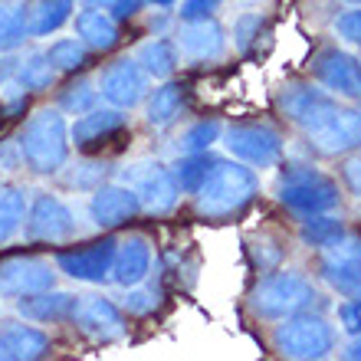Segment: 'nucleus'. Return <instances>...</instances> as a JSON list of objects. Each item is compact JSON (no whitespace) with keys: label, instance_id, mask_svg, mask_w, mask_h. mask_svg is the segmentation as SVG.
<instances>
[{"label":"nucleus","instance_id":"f257e3e1","mask_svg":"<svg viewBox=\"0 0 361 361\" xmlns=\"http://www.w3.org/2000/svg\"><path fill=\"white\" fill-rule=\"evenodd\" d=\"M20 154L33 174L47 178V174H59L69 161V125L63 109H39L23 122V132L17 135Z\"/></svg>","mask_w":361,"mask_h":361},{"label":"nucleus","instance_id":"f03ea898","mask_svg":"<svg viewBox=\"0 0 361 361\" xmlns=\"http://www.w3.org/2000/svg\"><path fill=\"white\" fill-rule=\"evenodd\" d=\"M257 174L243 161H214L207 178L200 180V188L194 190V207L200 217L207 220H224L233 217L257 197Z\"/></svg>","mask_w":361,"mask_h":361},{"label":"nucleus","instance_id":"7ed1b4c3","mask_svg":"<svg viewBox=\"0 0 361 361\" xmlns=\"http://www.w3.org/2000/svg\"><path fill=\"white\" fill-rule=\"evenodd\" d=\"M315 302H319V293H315L312 279H305L295 269H273L250 293L253 312L259 319H273V322H283L295 312H309Z\"/></svg>","mask_w":361,"mask_h":361},{"label":"nucleus","instance_id":"20e7f679","mask_svg":"<svg viewBox=\"0 0 361 361\" xmlns=\"http://www.w3.org/2000/svg\"><path fill=\"white\" fill-rule=\"evenodd\" d=\"M276 194L286 207L299 214V217H309V214H325V210L338 207V184H335L329 174L315 171L309 164H289L283 174H279V184H276Z\"/></svg>","mask_w":361,"mask_h":361},{"label":"nucleus","instance_id":"39448f33","mask_svg":"<svg viewBox=\"0 0 361 361\" xmlns=\"http://www.w3.org/2000/svg\"><path fill=\"white\" fill-rule=\"evenodd\" d=\"M273 345L283 358L315 361L335 348V329L319 312L309 309V312H295L283 319V325L273 335Z\"/></svg>","mask_w":361,"mask_h":361},{"label":"nucleus","instance_id":"423d86ee","mask_svg":"<svg viewBox=\"0 0 361 361\" xmlns=\"http://www.w3.org/2000/svg\"><path fill=\"white\" fill-rule=\"evenodd\" d=\"M122 184H128L138 194L142 210H148V214H171L178 207V197H180L178 180H174L168 164L154 161V158L128 164L122 171Z\"/></svg>","mask_w":361,"mask_h":361},{"label":"nucleus","instance_id":"0eeeda50","mask_svg":"<svg viewBox=\"0 0 361 361\" xmlns=\"http://www.w3.org/2000/svg\"><path fill=\"white\" fill-rule=\"evenodd\" d=\"M220 138H224V148L237 161L250 164V168H273L283 158V135L276 132L273 125L263 122L230 125Z\"/></svg>","mask_w":361,"mask_h":361},{"label":"nucleus","instance_id":"6e6552de","mask_svg":"<svg viewBox=\"0 0 361 361\" xmlns=\"http://www.w3.org/2000/svg\"><path fill=\"white\" fill-rule=\"evenodd\" d=\"M276 105L293 125H299L302 132H312L338 109V95L312 86V82H289V86L279 89Z\"/></svg>","mask_w":361,"mask_h":361},{"label":"nucleus","instance_id":"1a4fd4ad","mask_svg":"<svg viewBox=\"0 0 361 361\" xmlns=\"http://www.w3.org/2000/svg\"><path fill=\"white\" fill-rule=\"evenodd\" d=\"M319 273L338 295L345 299H361V237L345 233L332 247L322 250Z\"/></svg>","mask_w":361,"mask_h":361},{"label":"nucleus","instance_id":"9d476101","mask_svg":"<svg viewBox=\"0 0 361 361\" xmlns=\"http://www.w3.org/2000/svg\"><path fill=\"white\" fill-rule=\"evenodd\" d=\"M312 79L338 99L361 102V59L338 47H325L312 56Z\"/></svg>","mask_w":361,"mask_h":361},{"label":"nucleus","instance_id":"9b49d317","mask_svg":"<svg viewBox=\"0 0 361 361\" xmlns=\"http://www.w3.org/2000/svg\"><path fill=\"white\" fill-rule=\"evenodd\" d=\"M148 86L152 76L142 69L138 59H115L99 73V95L102 102L115 105V109H135L138 102L148 99Z\"/></svg>","mask_w":361,"mask_h":361},{"label":"nucleus","instance_id":"f8f14e48","mask_svg":"<svg viewBox=\"0 0 361 361\" xmlns=\"http://www.w3.org/2000/svg\"><path fill=\"white\" fill-rule=\"evenodd\" d=\"M27 237L37 243H66L76 237V214L56 194H37L27 207Z\"/></svg>","mask_w":361,"mask_h":361},{"label":"nucleus","instance_id":"ddd939ff","mask_svg":"<svg viewBox=\"0 0 361 361\" xmlns=\"http://www.w3.org/2000/svg\"><path fill=\"white\" fill-rule=\"evenodd\" d=\"M309 145L325 158H338V154H352L361 148V112L358 109H335L319 128H312Z\"/></svg>","mask_w":361,"mask_h":361},{"label":"nucleus","instance_id":"4468645a","mask_svg":"<svg viewBox=\"0 0 361 361\" xmlns=\"http://www.w3.org/2000/svg\"><path fill=\"white\" fill-rule=\"evenodd\" d=\"M115 247H118V240L105 237V240L89 243V247L63 250V253H56V267L69 279H79V283H105L112 276Z\"/></svg>","mask_w":361,"mask_h":361},{"label":"nucleus","instance_id":"2eb2a0df","mask_svg":"<svg viewBox=\"0 0 361 361\" xmlns=\"http://www.w3.org/2000/svg\"><path fill=\"white\" fill-rule=\"evenodd\" d=\"M53 286H56V273L49 267V259L13 257L0 263V295H7V299H23V295L43 293Z\"/></svg>","mask_w":361,"mask_h":361},{"label":"nucleus","instance_id":"dca6fc26","mask_svg":"<svg viewBox=\"0 0 361 361\" xmlns=\"http://www.w3.org/2000/svg\"><path fill=\"white\" fill-rule=\"evenodd\" d=\"M142 214V200L128 184H99L89 200V217L99 230H115Z\"/></svg>","mask_w":361,"mask_h":361},{"label":"nucleus","instance_id":"f3484780","mask_svg":"<svg viewBox=\"0 0 361 361\" xmlns=\"http://www.w3.org/2000/svg\"><path fill=\"white\" fill-rule=\"evenodd\" d=\"M73 322H76L79 332L89 335L92 342H118V338H125V332H128L118 305H115L112 299H105V295H79Z\"/></svg>","mask_w":361,"mask_h":361},{"label":"nucleus","instance_id":"a211bd4d","mask_svg":"<svg viewBox=\"0 0 361 361\" xmlns=\"http://www.w3.org/2000/svg\"><path fill=\"white\" fill-rule=\"evenodd\" d=\"M180 56L194 59V63H210L227 53V33L214 17L204 20H180L178 33H174Z\"/></svg>","mask_w":361,"mask_h":361},{"label":"nucleus","instance_id":"6ab92c4d","mask_svg":"<svg viewBox=\"0 0 361 361\" xmlns=\"http://www.w3.org/2000/svg\"><path fill=\"white\" fill-rule=\"evenodd\" d=\"M148 269H152V243H148V237L132 233V237L118 240L109 279L115 286H122V289H135L148 276Z\"/></svg>","mask_w":361,"mask_h":361},{"label":"nucleus","instance_id":"aec40b11","mask_svg":"<svg viewBox=\"0 0 361 361\" xmlns=\"http://www.w3.org/2000/svg\"><path fill=\"white\" fill-rule=\"evenodd\" d=\"M76 305H79L76 293H63V289L53 286V289L17 299V312L23 319H33V322H73Z\"/></svg>","mask_w":361,"mask_h":361},{"label":"nucleus","instance_id":"412c9836","mask_svg":"<svg viewBox=\"0 0 361 361\" xmlns=\"http://www.w3.org/2000/svg\"><path fill=\"white\" fill-rule=\"evenodd\" d=\"M122 128H125L122 109H115V105L99 109V105H95L92 112L79 115L76 122L69 125V138H73L76 148H92V145H102L105 138H112V135L122 132Z\"/></svg>","mask_w":361,"mask_h":361},{"label":"nucleus","instance_id":"4be33fe9","mask_svg":"<svg viewBox=\"0 0 361 361\" xmlns=\"http://www.w3.org/2000/svg\"><path fill=\"white\" fill-rule=\"evenodd\" d=\"M73 27H76V37L82 39V47L92 53H109L118 47V20L99 7L79 10L73 17Z\"/></svg>","mask_w":361,"mask_h":361},{"label":"nucleus","instance_id":"5701e85b","mask_svg":"<svg viewBox=\"0 0 361 361\" xmlns=\"http://www.w3.org/2000/svg\"><path fill=\"white\" fill-rule=\"evenodd\" d=\"M0 348H4V358L33 361V358L49 355V335L33 329V325L10 322L0 329Z\"/></svg>","mask_w":361,"mask_h":361},{"label":"nucleus","instance_id":"b1692460","mask_svg":"<svg viewBox=\"0 0 361 361\" xmlns=\"http://www.w3.org/2000/svg\"><path fill=\"white\" fill-rule=\"evenodd\" d=\"M30 39V0H0V53H13Z\"/></svg>","mask_w":361,"mask_h":361},{"label":"nucleus","instance_id":"393cba45","mask_svg":"<svg viewBox=\"0 0 361 361\" xmlns=\"http://www.w3.org/2000/svg\"><path fill=\"white\" fill-rule=\"evenodd\" d=\"M135 59L142 63V69L152 79H171L174 69H178V63H180V49H178V43H174V39L158 37V39L142 43V47H138V53H135Z\"/></svg>","mask_w":361,"mask_h":361},{"label":"nucleus","instance_id":"a878e982","mask_svg":"<svg viewBox=\"0 0 361 361\" xmlns=\"http://www.w3.org/2000/svg\"><path fill=\"white\" fill-rule=\"evenodd\" d=\"M180 109H184V86L164 79V86H158L148 95V105H145V118L154 128H168L171 122H178Z\"/></svg>","mask_w":361,"mask_h":361},{"label":"nucleus","instance_id":"bb28decb","mask_svg":"<svg viewBox=\"0 0 361 361\" xmlns=\"http://www.w3.org/2000/svg\"><path fill=\"white\" fill-rule=\"evenodd\" d=\"M76 0H30V37H49L73 20Z\"/></svg>","mask_w":361,"mask_h":361},{"label":"nucleus","instance_id":"cd10ccee","mask_svg":"<svg viewBox=\"0 0 361 361\" xmlns=\"http://www.w3.org/2000/svg\"><path fill=\"white\" fill-rule=\"evenodd\" d=\"M27 92H43V89L53 86L56 79V66L49 63L47 53H27V56L17 63V76H13Z\"/></svg>","mask_w":361,"mask_h":361},{"label":"nucleus","instance_id":"c85d7f7f","mask_svg":"<svg viewBox=\"0 0 361 361\" xmlns=\"http://www.w3.org/2000/svg\"><path fill=\"white\" fill-rule=\"evenodd\" d=\"M299 237H302V243H309V247L325 250V247H332L335 240L345 237V227H342V220L332 217V214L325 210V214H309V217L302 220Z\"/></svg>","mask_w":361,"mask_h":361},{"label":"nucleus","instance_id":"c756f323","mask_svg":"<svg viewBox=\"0 0 361 361\" xmlns=\"http://www.w3.org/2000/svg\"><path fill=\"white\" fill-rule=\"evenodd\" d=\"M214 161H217V158H210L207 152H194V154L178 158V161L171 164V174H174V180H178L180 194H194V190L200 188V180L207 178Z\"/></svg>","mask_w":361,"mask_h":361},{"label":"nucleus","instance_id":"7c9ffc66","mask_svg":"<svg viewBox=\"0 0 361 361\" xmlns=\"http://www.w3.org/2000/svg\"><path fill=\"white\" fill-rule=\"evenodd\" d=\"M27 220V194L20 188H0V243H7Z\"/></svg>","mask_w":361,"mask_h":361},{"label":"nucleus","instance_id":"2f4dec72","mask_svg":"<svg viewBox=\"0 0 361 361\" xmlns=\"http://www.w3.org/2000/svg\"><path fill=\"white\" fill-rule=\"evenodd\" d=\"M86 53L89 49L82 47L79 37L56 39V43H49V49H47V56H49V63L56 66V73H76V69H82L86 66Z\"/></svg>","mask_w":361,"mask_h":361},{"label":"nucleus","instance_id":"473e14b6","mask_svg":"<svg viewBox=\"0 0 361 361\" xmlns=\"http://www.w3.org/2000/svg\"><path fill=\"white\" fill-rule=\"evenodd\" d=\"M220 135H224V128H220L217 118H204V122H194L190 128H184V132H180L178 152H184V154L207 152L214 142H220Z\"/></svg>","mask_w":361,"mask_h":361},{"label":"nucleus","instance_id":"72a5a7b5","mask_svg":"<svg viewBox=\"0 0 361 361\" xmlns=\"http://www.w3.org/2000/svg\"><path fill=\"white\" fill-rule=\"evenodd\" d=\"M99 89L89 82V79H79V82H73V86L63 89V95H59V109L69 115H86L92 112L95 105H99Z\"/></svg>","mask_w":361,"mask_h":361},{"label":"nucleus","instance_id":"f704fd0d","mask_svg":"<svg viewBox=\"0 0 361 361\" xmlns=\"http://www.w3.org/2000/svg\"><path fill=\"white\" fill-rule=\"evenodd\" d=\"M263 27H267V20H263L259 10H243V13L233 20V47H237L240 53H250L253 43L259 39V33H263Z\"/></svg>","mask_w":361,"mask_h":361},{"label":"nucleus","instance_id":"c9c22d12","mask_svg":"<svg viewBox=\"0 0 361 361\" xmlns=\"http://www.w3.org/2000/svg\"><path fill=\"white\" fill-rule=\"evenodd\" d=\"M105 168L109 164L102 161H76L69 164V171H63V180L76 190H95L105 180Z\"/></svg>","mask_w":361,"mask_h":361},{"label":"nucleus","instance_id":"e433bc0d","mask_svg":"<svg viewBox=\"0 0 361 361\" xmlns=\"http://www.w3.org/2000/svg\"><path fill=\"white\" fill-rule=\"evenodd\" d=\"M335 33H338V39H345V43L361 47V10L342 13V17L335 20Z\"/></svg>","mask_w":361,"mask_h":361},{"label":"nucleus","instance_id":"4c0bfd02","mask_svg":"<svg viewBox=\"0 0 361 361\" xmlns=\"http://www.w3.org/2000/svg\"><path fill=\"white\" fill-rule=\"evenodd\" d=\"M224 0H180L178 7V17L180 20H204V17H214L220 10Z\"/></svg>","mask_w":361,"mask_h":361},{"label":"nucleus","instance_id":"58836bf2","mask_svg":"<svg viewBox=\"0 0 361 361\" xmlns=\"http://www.w3.org/2000/svg\"><path fill=\"white\" fill-rule=\"evenodd\" d=\"M338 329L348 335H361V299H348L338 305Z\"/></svg>","mask_w":361,"mask_h":361},{"label":"nucleus","instance_id":"ea45409f","mask_svg":"<svg viewBox=\"0 0 361 361\" xmlns=\"http://www.w3.org/2000/svg\"><path fill=\"white\" fill-rule=\"evenodd\" d=\"M342 180L355 197H361V154H355V158H348L342 164Z\"/></svg>","mask_w":361,"mask_h":361},{"label":"nucleus","instance_id":"a19ab883","mask_svg":"<svg viewBox=\"0 0 361 361\" xmlns=\"http://www.w3.org/2000/svg\"><path fill=\"white\" fill-rule=\"evenodd\" d=\"M0 168H4V171H17V168H23L20 142H4L0 145Z\"/></svg>","mask_w":361,"mask_h":361},{"label":"nucleus","instance_id":"79ce46f5","mask_svg":"<svg viewBox=\"0 0 361 361\" xmlns=\"http://www.w3.org/2000/svg\"><path fill=\"white\" fill-rule=\"evenodd\" d=\"M145 4H148V0H115V4H112V17L115 20H128V17H135Z\"/></svg>","mask_w":361,"mask_h":361},{"label":"nucleus","instance_id":"37998d69","mask_svg":"<svg viewBox=\"0 0 361 361\" xmlns=\"http://www.w3.org/2000/svg\"><path fill=\"white\" fill-rule=\"evenodd\" d=\"M125 305H128V312H138V315H145V312H152V305H154V299L148 293H128V299H125Z\"/></svg>","mask_w":361,"mask_h":361},{"label":"nucleus","instance_id":"c03bdc74","mask_svg":"<svg viewBox=\"0 0 361 361\" xmlns=\"http://www.w3.org/2000/svg\"><path fill=\"white\" fill-rule=\"evenodd\" d=\"M345 358H348V361H361V335H355V342H348V345H345Z\"/></svg>","mask_w":361,"mask_h":361},{"label":"nucleus","instance_id":"a18cd8bd","mask_svg":"<svg viewBox=\"0 0 361 361\" xmlns=\"http://www.w3.org/2000/svg\"><path fill=\"white\" fill-rule=\"evenodd\" d=\"M82 7H99V10H105V7H112L115 0H79Z\"/></svg>","mask_w":361,"mask_h":361},{"label":"nucleus","instance_id":"49530a36","mask_svg":"<svg viewBox=\"0 0 361 361\" xmlns=\"http://www.w3.org/2000/svg\"><path fill=\"white\" fill-rule=\"evenodd\" d=\"M148 4H154V7H158V10H171V4H174V0H148Z\"/></svg>","mask_w":361,"mask_h":361},{"label":"nucleus","instance_id":"de8ad7c7","mask_svg":"<svg viewBox=\"0 0 361 361\" xmlns=\"http://www.w3.org/2000/svg\"><path fill=\"white\" fill-rule=\"evenodd\" d=\"M247 4H250V7H259V0H247Z\"/></svg>","mask_w":361,"mask_h":361},{"label":"nucleus","instance_id":"09e8293b","mask_svg":"<svg viewBox=\"0 0 361 361\" xmlns=\"http://www.w3.org/2000/svg\"><path fill=\"white\" fill-rule=\"evenodd\" d=\"M345 4H361V0H345Z\"/></svg>","mask_w":361,"mask_h":361},{"label":"nucleus","instance_id":"8fccbe9b","mask_svg":"<svg viewBox=\"0 0 361 361\" xmlns=\"http://www.w3.org/2000/svg\"><path fill=\"white\" fill-rule=\"evenodd\" d=\"M0 358H4V348H0Z\"/></svg>","mask_w":361,"mask_h":361}]
</instances>
